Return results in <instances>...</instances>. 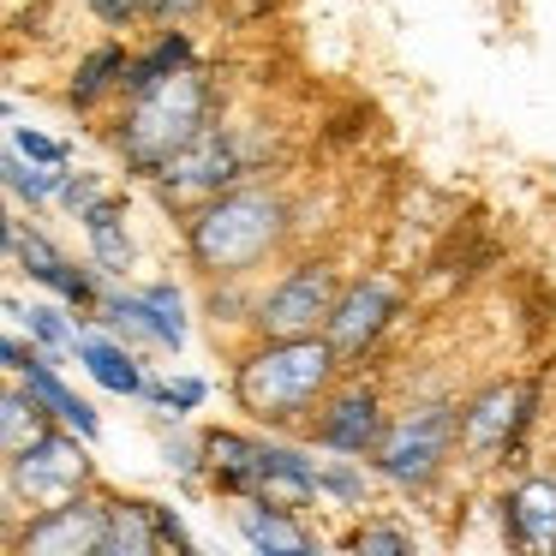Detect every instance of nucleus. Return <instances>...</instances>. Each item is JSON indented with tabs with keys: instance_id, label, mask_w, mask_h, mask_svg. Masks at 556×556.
Wrapping results in <instances>:
<instances>
[{
	"instance_id": "obj_31",
	"label": "nucleus",
	"mask_w": 556,
	"mask_h": 556,
	"mask_svg": "<svg viewBox=\"0 0 556 556\" xmlns=\"http://www.w3.org/2000/svg\"><path fill=\"white\" fill-rule=\"evenodd\" d=\"M85 7L109 30H132V25H144V18H156V0H85Z\"/></svg>"
},
{
	"instance_id": "obj_8",
	"label": "nucleus",
	"mask_w": 556,
	"mask_h": 556,
	"mask_svg": "<svg viewBox=\"0 0 556 556\" xmlns=\"http://www.w3.org/2000/svg\"><path fill=\"white\" fill-rule=\"evenodd\" d=\"M532 401H539V389L508 383V377L472 389V395L460 401V455H467L472 467H491V460L515 455L527 425H532Z\"/></svg>"
},
{
	"instance_id": "obj_37",
	"label": "nucleus",
	"mask_w": 556,
	"mask_h": 556,
	"mask_svg": "<svg viewBox=\"0 0 556 556\" xmlns=\"http://www.w3.org/2000/svg\"><path fill=\"white\" fill-rule=\"evenodd\" d=\"M198 7H210V0H156V25H186Z\"/></svg>"
},
{
	"instance_id": "obj_2",
	"label": "nucleus",
	"mask_w": 556,
	"mask_h": 556,
	"mask_svg": "<svg viewBox=\"0 0 556 556\" xmlns=\"http://www.w3.org/2000/svg\"><path fill=\"white\" fill-rule=\"evenodd\" d=\"M210 121H216V78L204 66H186V73L162 78L156 90L126 97V109L109 126V144L121 150L132 180H156Z\"/></svg>"
},
{
	"instance_id": "obj_35",
	"label": "nucleus",
	"mask_w": 556,
	"mask_h": 556,
	"mask_svg": "<svg viewBox=\"0 0 556 556\" xmlns=\"http://www.w3.org/2000/svg\"><path fill=\"white\" fill-rule=\"evenodd\" d=\"M156 508V532H162V544H168V551H180V556H192V532H186V520L174 515L168 503H150Z\"/></svg>"
},
{
	"instance_id": "obj_27",
	"label": "nucleus",
	"mask_w": 556,
	"mask_h": 556,
	"mask_svg": "<svg viewBox=\"0 0 556 556\" xmlns=\"http://www.w3.org/2000/svg\"><path fill=\"white\" fill-rule=\"evenodd\" d=\"M341 551H365V556H413V532L389 527V520H365L341 539Z\"/></svg>"
},
{
	"instance_id": "obj_4",
	"label": "nucleus",
	"mask_w": 556,
	"mask_h": 556,
	"mask_svg": "<svg viewBox=\"0 0 556 556\" xmlns=\"http://www.w3.org/2000/svg\"><path fill=\"white\" fill-rule=\"evenodd\" d=\"M85 443L90 437L54 425L37 443L7 455V491H0V503H7V539L18 532V515H25V508H54V503H66V496L90 491V448Z\"/></svg>"
},
{
	"instance_id": "obj_29",
	"label": "nucleus",
	"mask_w": 556,
	"mask_h": 556,
	"mask_svg": "<svg viewBox=\"0 0 556 556\" xmlns=\"http://www.w3.org/2000/svg\"><path fill=\"white\" fill-rule=\"evenodd\" d=\"M204 401H210V383L198 371H180V377L162 383V413H168V419H186V413H198Z\"/></svg>"
},
{
	"instance_id": "obj_1",
	"label": "nucleus",
	"mask_w": 556,
	"mask_h": 556,
	"mask_svg": "<svg viewBox=\"0 0 556 556\" xmlns=\"http://www.w3.org/2000/svg\"><path fill=\"white\" fill-rule=\"evenodd\" d=\"M341 365L348 359L324 329L317 336H257V348L233 365V401L257 425H300L336 395Z\"/></svg>"
},
{
	"instance_id": "obj_5",
	"label": "nucleus",
	"mask_w": 556,
	"mask_h": 556,
	"mask_svg": "<svg viewBox=\"0 0 556 556\" xmlns=\"http://www.w3.org/2000/svg\"><path fill=\"white\" fill-rule=\"evenodd\" d=\"M257 162H264V144H252L245 126L210 121L204 132H198L192 144H186L180 156L156 174V192H162V204H168V210H198V204H210V198L233 192Z\"/></svg>"
},
{
	"instance_id": "obj_26",
	"label": "nucleus",
	"mask_w": 556,
	"mask_h": 556,
	"mask_svg": "<svg viewBox=\"0 0 556 556\" xmlns=\"http://www.w3.org/2000/svg\"><path fill=\"white\" fill-rule=\"evenodd\" d=\"M144 300H150V317H156V329H162V348L180 353L186 348V293L174 288V281H150Z\"/></svg>"
},
{
	"instance_id": "obj_34",
	"label": "nucleus",
	"mask_w": 556,
	"mask_h": 556,
	"mask_svg": "<svg viewBox=\"0 0 556 556\" xmlns=\"http://www.w3.org/2000/svg\"><path fill=\"white\" fill-rule=\"evenodd\" d=\"M252 312H257V300H245V293H233L228 281H222V288L210 293V317H216V324H252Z\"/></svg>"
},
{
	"instance_id": "obj_21",
	"label": "nucleus",
	"mask_w": 556,
	"mask_h": 556,
	"mask_svg": "<svg viewBox=\"0 0 556 556\" xmlns=\"http://www.w3.org/2000/svg\"><path fill=\"white\" fill-rule=\"evenodd\" d=\"M25 383L37 389L42 401H49V407H54V419H61L66 431H78V437H97V431H102V413L90 407L85 395H73V389H66V377L54 371V353H42V359L30 365V371H25Z\"/></svg>"
},
{
	"instance_id": "obj_18",
	"label": "nucleus",
	"mask_w": 556,
	"mask_h": 556,
	"mask_svg": "<svg viewBox=\"0 0 556 556\" xmlns=\"http://www.w3.org/2000/svg\"><path fill=\"white\" fill-rule=\"evenodd\" d=\"M126 73H132V54H126L121 42H102V49H90L85 61H78L73 85H66V102H73L78 114H90L102 97L126 90Z\"/></svg>"
},
{
	"instance_id": "obj_30",
	"label": "nucleus",
	"mask_w": 556,
	"mask_h": 556,
	"mask_svg": "<svg viewBox=\"0 0 556 556\" xmlns=\"http://www.w3.org/2000/svg\"><path fill=\"white\" fill-rule=\"evenodd\" d=\"M162 460L174 467V479H204V472H210L204 437H168V443H162Z\"/></svg>"
},
{
	"instance_id": "obj_7",
	"label": "nucleus",
	"mask_w": 556,
	"mask_h": 556,
	"mask_svg": "<svg viewBox=\"0 0 556 556\" xmlns=\"http://www.w3.org/2000/svg\"><path fill=\"white\" fill-rule=\"evenodd\" d=\"M341 288H348V281L336 276V264L305 257V264H293L281 281H269V288L257 293L252 329L257 336H317V329L329 324V312H336Z\"/></svg>"
},
{
	"instance_id": "obj_15",
	"label": "nucleus",
	"mask_w": 556,
	"mask_h": 556,
	"mask_svg": "<svg viewBox=\"0 0 556 556\" xmlns=\"http://www.w3.org/2000/svg\"><path fill=\"white\" fill-rule=\"evenodd\" d=\"M78 365H85L90 377H97L109 395H126V401H144V383H150V371H144V353L132 348V341H121L109 329V336H97V329H78Z\"/></svg>"
},
{
	"instance_id": "obj_36",
	"label": "nucleus",
	"mask_w": 556,
	"mask_h": 556,
	"mask_svg": "<svg viewBox=\"0 0 556 556\" xmlns=\"http://www.w3.org/2000/svg\"><path fill=\"white\" fill-rule=\"evenodd\" d=\"M42 353H49V348H37V341H25V336H7V341H0V359H7V371H13V377H25L30 365L42 359Z\"/></svg>"
},
{
	"instance_id": "obj_12",
	"label": "nucleus",
	"mask_w": 556,
	"mask_h": 556,
	"mask_svg": "<svg viewBox=\"0 0 556 556\" xmlns=\"http://www.w3.org/2000/svg\"><path fill=\"white\" fill-rule=\"evenodd\" d=\"M496 520H503V539L515 551H556V479L551 472H532L515 491L496 503Z\"/></svg>"
},
{
	"instance_id": "obj_10",
	"label": "nucleus",
	"mask_w": 556,
	"mask_h": 556,
	"mask_svg": "<svg viewBox=\"0 0 556 556\" xmlns=\"http://www.w3.org/2000/svg\"><path fill=\"white\" fill-rule=\"evenodd\" d=\"M102 527H109V503L78 491L54 508H37L13 532V556H102Z\"/></svg>"
},
{
	"instance_id": "obj_9",
	"label": "nucleus",
	"mask_w": 556,
	"mask_h": 556,
	"mask_svg": "<svg viewBox=\"0 0 556 556\" xmlns=\"http://www.w3.org/2000/svg\"><path fill=\"white\" fill-rule=\"evenodd\" d=\"M395 317H401L395 276H389V269H371V276H359V281L341 288V300H336V312H329L324 336L336 341L341 359H365V353L383 348V336L395 329Z\"/></svg>"
},
{
	"instance_id": "obj_32",
	"label": "nucleus",
	"mask_w": 556,
	"mask_h": 556,
	"mask_svg": "<svg viewBox=\"0 0 556 556\" xmlns=\"http://www.w3.org/2000/svg\"><path fill=\"white\" fill-rule=\"evenodd\" d=\"M13 144L25 150L30 162H49V168H66V162H73V150H66L61 138H49L42 126H13Z\"/></svg>"
},
{
	"instance_id": "obj_20",
	"label": "nucleus",
	"mask_w": 556,
	"mask_h": 556,
	"mask_svg": "<svg viewBox=\"0 0 556 556\" xmlns=\"http://www.w3.org/2000/svg\"><path fill=\"white\" fill-rule=\"evenodd\" d=\"M186 66H198V49H192V37H186L180 25H168L156 42H150L144 54H132V73H126V90L121 97H138V90H156L162 78H174V73H186Z\"/></svg>"
},
{
	"instance_id": "obj_14",
	"label": "nucleus",
	"mask_w": 556,
	"mask_h": 556,
	"mask_svg": "<svg viewBox=\"0 0 556 556\" xmlns=\"http://www.w3.org/2000/svg\"><path fill=\"white\" fill-rule=\"evenodd\" d=\"M204 460H210V484L222 496H257V484H264V437H252V431L210 425Z\"/></svg>"
},
{
	"instance_id": "obj_33",
	"label": "nucleus",
	"mask_w": 556,
	"mask_h": 556,
	"mask_svg": "<svg viewBox=\"0 0 556 556\" xmlns=\"http://www.w3.org/2000/svg\"><path fill=\"white\" fill-rule=\"evenodd\" d=\"M102 198H109V192H102L97 174H66V180H61V204L73 210V216H85V210L102 204Z\"/></svg>"
},
{
	"instance_id": "obj_23",
	"label": "nucleus",
	"mask_w": 556,
	"mask_h": 556,
	"mask_svg": "<svg viewBox=\"0 0 556 556\" xmlns=\"http://www.w3.org/2000/svg\"><path fill=\"white\" fill-rule=\"evenodd\" d=\"M7 317H13V324H25L30 341H37V348H49V353H73L78 348V329H85V317H78L66 300L61 305H54V300H42V305L7 300Z\"/></svg>"
},
{
	"instance_id": "obj_19",
	"label": "nucleus",
	"mask_w": 556,
	"mask_h": 556,
	"mask_svg": "<svg viewBox=\"0 0 556 556\" xmlns=\"http://www.w3.org/2000/svg\"><path fill=\"white\" fill-rule=\"evenodd\" d=\"M168 551L156 532V508L150 503H126V496H114L109 503V527H102V556H156Z\"/></svg>"
},
{
	"instance_id": "obj_16",
	"label": "nucleus",
	"mask_w": 556,
	"mask_h": 556,
	"mask_svg": "<svg viewBox=\"0 0 556 556\" xmlns=\"http://www.w3.org/2000/svg\"><path fill=\"white\" fill-rule=\"evenodd\" d=\"M257 496L305 508L312 496H324V467L293 443H264V484H257Z\"/></svg>"
},
{
	"instance_id": "obj_24",
	"label": "nucleus",
	"mask_w": 556,
	"mask_h": 556,
	"mask_svg": "<svg viewBox=\"0 0 556 556\" xmlns=\"http://www.w3.org/2000/svg\"><path fill=\"white\" fill-rule=\"evenodd\" d=\"M7 257H13V269H25L30 281H42V288H61V269H66V257L54 252V240L42 228H25V222H7Z\"/></svg>"
},
{
	"instance_id": "obj_3",
	"label": "nucleus",
	"mask_w": 556,
	"mask_h": 556,
	"mask_svg": "<svg viewBox=\"0 0 556 556\" xmlns=\"http://www.w3.org/2000/svg\"><path fill=\"white\" fill-rule=\"evenodd\" d=\"M288 198L276 186H233L186 216V257L210 281H240L288 240Z\"/></svg>"
},
{
	"instance_id": "obj_25",
	"label": "nucleus",
	"mask_w": 556,
	"mask_h": 556,
	"mask_svg": "<svg viewBox=\"0 0 556 556\" xmlns=\"http://www.w3.org/2000/svg\"><path fill=\"white\" fill-rule=\"evenodd\" d=\"M0 174H7V192H13L18 204H30V210L54 204V198H61V180H66V168H49V162H30L18 144H7V162H0Z\"/></svg>"
},
{
	"instance_id": "obj_13",
	"label": "nucleus",
	"mask_w": 556,
	"mask_h": 556,
	"mask_svg": "<svg viewBox=\"0 0 556 556\" xmlns=\"http://www.w3.org/2000/svg\"><path fill=\"white\" fill-rule=\"evenodd\" d=\"M233 532L252 544L257 556H281V551H317V532L300 520V508L288 503H269V496H240L233 508Z\"/></svg>"
},
{
	"instance_id": "obj_22",
	"label": "nucleus",
	"mask_w": 556,
	"mask_h": 556,
	"mask_svg": "<svg viewBox=\"0 0 556 556\" xmlns=\"http://www.w3.org/2000/svg\"><path fill=\"white\" fill-rule=\"evenodd\" d=\"M54 425H61L54 407L18 377V389H7V401H0V443H7V455L25 448V443H37L42 431H54Z\"/></svg>"
},
{
	"instance_id": "obj_11",
	"label": "nucleus",
	"mask_w": 556,
	"mask_h": 556,
	"mask_svg": "<svg viewBox=\"0 0 556 556\" xmlns=\"http://www.w3.org/2000/svg\"><path fill=\"white\" fill-rule=\"evenodd\" d=\"M389 419H383V401H377L371 383H348L317 407L312 419V443L324 455H353V460H371L377 443H383Z\"/></svg>"
},
{
	"instance_id": "obj_6",
	"label": "nucleus",
	"mask_w": 556,
	"mask_h": 556,
	"mask_svg": "<svg viewBox=\"0 0 556 556\" xmlns=\"http://www.w3.org/2000/svg\"><path fill=\"white\" fill-rule=\"evenodd\" d=\"M460 443V407L455 401H413L401 419H389L383 443H377L371 467L383 472L389 484H401V491H431L437 472L448 467V455H455Z\"/></svg>"
},
{
	"instance_id": "obj_17",
	"label": "nucleus",
	"mask_w": 556,
	"mask_h": 556,
	"mask_svg": "<svg viewBox=\"0 0 556 556\" xmlns=\"http://www.w3.org/2000/svg\"><path fill=\"white\" fill-rule=\"evenodd\" d=\"M78 222H85L90 257H97V264L109 269V281L132 276V257H138V245H132V233H126V198H102V204H90Z\"/></svg>"
},
{
	"instance_id": "obj_28",
	"label": "nucleus",
	"mask_w": 556,
	"mask_h": 556,
	"mask_svg": "<svg viewBox=\"0 0 556 556\" xmlns=\"http://www.w3.org/2000/svg\"><path fill=\"white\" fill-rule=\"evenodd\" d=\"M324 496H336L341 508H365L371 503V479H365V467L353 455L324 460Z\"/></svg>"
}]
</instances>
